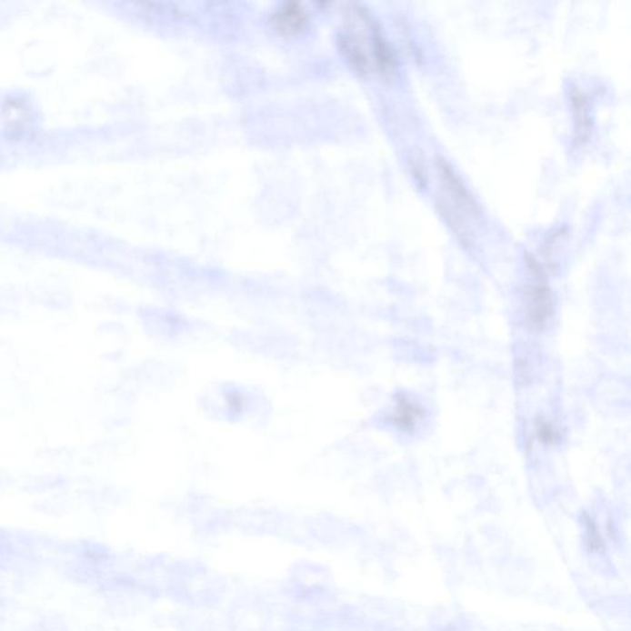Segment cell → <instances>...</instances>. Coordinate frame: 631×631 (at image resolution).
Masks as SVG:
<instances>
[{
    "label": "cell",
    "mask_w": 631,
    "mask_h": 631,
    "mask_svg": "<svg viewBox=\"0 0 631 631\" xmlns=\"http://www.w3.org/2000/svg\"><path fill=\"white\" fill-rule=\"evenodd\" d=\"M339 51L359 75L390 79L398 71L397 55L369 10L359 5L345 9L338 35Z\"/></svg>",
    "instance_id": "obj_1"
},
{
    "label": "cell",
    "mask_w": 631,
    "mask_h": 631,
    "mask_svg": "<svg viewBox=\"0 0 631 631\" xmlns=\"http://www.w3.org/2000/svg\"><path fill=\"white\" fill-rule=\"evenodd\" d=\"M436 171L439 179L438 209L463 244L469 245L482 225L481 207L449 162L438 159Z\"/></svg>",
    "instance_id": "obj_2"
},
{
    "label": "cell",
    "mask_w": 631,
    "mask_h": 631,
    "mask_svg": "<svg viewBox=\"0 0 631 631\" xmlns=\"http://www.w3.org/2000/svg\"><path fill=\"white\" fill-rule=\"evenodd\" d=\"M523 303L529 327L533 331H543L555 310V297L553 290L546 284V277L534 276V282L523 291Z\"/></svg>",
    "instance_id": "obj_3"
},
{
    "label": "cell",
    "mask_w": 631,
    "mask_h": 631,
    "mask_svg": "<svg viewBox=\"0 0 631 631\" xmlns=\"http://www.w3.org/2000/svg\"><path fill=\"white\" fill-rule=\"evenodd\" d=\"M310 15L300 3H285L274 12L272 16L273 29L280 36L293 37L307 29Z\"/></svg>",
    "instance_id": "obj_4"
},
{
    "label": "cell",
    "mask_w": 631,
    "mask_h": 631,
    "mask_svg": "<svg viewBox=\"0 0 631 631\" xmlns=\"http://www.w3.org/2000/svg\"><path fill=\"white\" fill-rule=\"evenodd\" d=\"M423 417H425V408L407 395L400 394L395 398L393 410L388 415V421L393 423L398 431L412 432L417 428Z\"/></svg>",
    "instance_id": "obj_5"
},
{
    "label": "cell",
    "mask_w": 631,
    "mask_h": 631,
    "mask_svg": "<svg viewBox=\"0 0 631 631\" xmlns=\"http://www.w3.org/2000/svg\"><path fill=\"white\" fill-rule=\"evenodd\" d=\"M572 111H574L575 137L580 144H585L591 136V106L584 90L572 86L570 90Z\"/></svg>",
    "instance_id": "obj_6"
},
{
    "label": "cell",
    "mask_w": 631,
    "mask_h": 631,
    "mask_svg": "<svg viewBox=\"0 0 631 631\" xmlns=\"http://www.w3.org/2000/svg\"><path fill=\"white\" fill-rule=\"evenodd\" d=\"M534 436H536L537 442L546 446H555L560 439L559 431H557L556 426H554V423L547 421L546 418L537 419L536 422Z\"/></svg>",
    "instance_id": "obj_7"
},
{
    "label": "cell",
    "mask_w": 631,
    "mask_h": 631,
    "mask_svg": "<svg viewBox=\"0 0 631 631\" xmlns=\"http://www.w3.org/2000/svg\"><path fill=\"white\" fill-rule=\"evenodd\" d=\"M587 534H588V544L592 550H601L603 546V539L601 534L598 532L597 526L592 519H587Z\"/></svg>",
    "instance_id": "obj_8"
}]
</instances>
